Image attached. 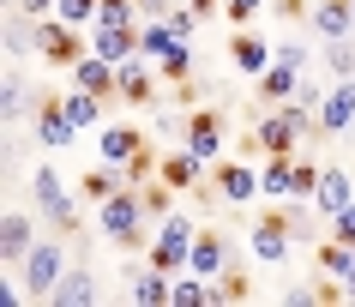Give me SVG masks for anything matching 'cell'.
Returning <instances> with one entry per match:
<instances>
[{"mask_svg": "<svg viewBox=\"0 0 355 307\" xmlns=\"http://www.w3.org/2000/svg\"><path fill=\"white\" fill-rule=\"evenodd\" d=\"M253 139H259L265 157H295V139H313V109H301L295 96H289L277 115L259 121V133H253Z\"/></svg>", "mask_w": 355, "mask_h": 307, "instance_id": "cell-1", "label": "cell"}, {"mask_svg": "<svg viewBox=\"0 0 355 307\" xmlns=\"http://www.w3.org/2000/svg\"><path fill=\"white\" fill-rule=\"evenodd\" d=\"M60 241H67V235L37 241V247L24 253V295H31V301H49V295H55V283L67 277V253H60Z\"/></svg>", "mask_w": 355, "mask_h": 307, "instance_id": "cell-2", "label": "cell"}, {"mask_svg": "<svg viewBox=\"0 0 355 307\" xmlns=\"http://www.w3.org/2000/svg\"><path fill=\"white\" fill-rule=\"evenodd\" d=\"M37 55L49 60V67H78V60L91 55V37H78V24H67L55 12L49 24H37Z\"/></svg>", "mask_w": 355, "mask_h": 307, "instance_id": "cell-3", "label": "cell"}, {"mask_svg": "<svg viewBox=\"0 0 355 307\" xmlns=\"http://www.w3.org/2000/svg\"><path fill=\"white\" fill-rule=\"evenodd\" d=\"M31 187H37V211L55 223V235H78V211H73L67 181H60L55 169H37V175H31Z\"/></svg>", "mask_w": 355, "mask_h": 307, "instance_id": "cell-4", "label": "cell"}, {"mask_svg": "<svg viewBox=\"0 0 355 307\" xmlns=\"http://www.w3.org/2000/svg\"><path fill=\"white\" fill-rule=\"evenodd\" d=\"M96 211H103V235H109V241H121V247H139V217H145V199H139V193L121 187V193H109Z\"/></svg>", "mask_w": 355, "mask_h": 307, "instance_id": "cell-5", "label": "cell"}, {"mask_svg": "<svg viewBox=\"0 0 355 307\" xmlns=\"http://www.w3.org/2000/svg\"><path fill=\"white\" fill-rule=\"evenodd\" d=\"M349 127H355V78H337L325 91V103H319V115H313V139H337Z\"/></svg>", "mask_w": 355, "mask_h": 307, "instance_id": "cell-6", "label": "cell"}, {"mask_svg": "<svg viewBox=\"0 0 355 307\" xmlns=\"http://www.w3.org/2000/svg\"><path fill=\"white\" fill-rule=\"evenodd\" d=\"M289 241H295L289 217H283V211H265L259 229H253V259H259V265H283V259H289Z\"/></svg>", "mask_w": 355, "mask_h": 307, "instance_id": "cell-7", "label": "cell"}, {"mask_svg": "<svg viewBox=\"0 0 355 307\" xmlns=\"http://www.w3.org/2000/svg\"><path fill=\"white\" fill-rule=\"evenodd\" d=\"M187 151L199 157L205 169L223 157V109H199V115L187 121Z\"/></svg>", "mask_w": 355, "mask_h": 307, "instance_id": "cell-8", "label": "cell"}, {"mask_svg": "<svg viewBox=\"0 0 355 307\" xmlns=\"http://www.w3.org/2000/svg\"><path fill=\"white\" fill-rule=\"evenodd\" d=\"M223 265H229V241H223V229L199 223V235H193V247H187V271H199V277H223Z\"/></svg>", "mask_w": 355, "mask_h": 307, "instance_id": "cell-9", "label": "cell"}, {"mask_svg": "<svg viewBox=\"0 0 355 307\" xmlns=\"http://www.w3.org/2000/svg\"><path fill=\"white\" fill-rule=\"evenodd\" d=\"M217 193H223L229 205H253V199H259V175H253V163H223V169H217Z\"/></svg>", "mask_w": 355, "mask_h": 307, "instance_id": "cell-10", "label": "cell"}, {"mask_svg": "<svg viewBox=\"0 0 355 307\" xmlns=\"http://www.w3.org/2000/svg\"><path fill=\"white\" fill-rule=\"evenodd\" d=\"M73 78H78V91H91V96H121V78H114V60H103V55H85L73 67Z\"/></svg>", "mask_w": 355, "mask_h": 307, "instance_id": "cell-11", "label": "cell"}, {"mask_svg": "<svg viewBox=\"0 0 355 307\" xmlns=\"http://www.w3.org/2000/svg\"><path fill=\"white\" fill-rule=\"evenodd\" d=\"M157 175H163V187H175V193H199V187H205V181H199V175H205V163H199L193 151L163 157V163H157Z\"/></svg>", "mask_w": 355, "mask_h": 307, "instance_id": "cell-12", "label": "cell"}, {"mask_svg": "<svg viewBox=\"0 0 355 307\" xmlns=\"http://www.w3.org/2000/svg\"><path fill=\"white\" fill-rule=\"evenodd\" d=\"M37 139H42V145H55V151L78 139V121L67 115V103H42V109H37Z\"/></svg>", "mask_w": 355, "mask_h": 307, "instance_id": "cell-13", "label": "cell"}, {"mask_svg": "<svg viewBox=\"0 0 355 307\" xmlns=\"http://www.w3.org/2000/svg\"><path fill=\"white\" fill-rule=\"evenodd\" d=\"M301 73H307V67H289V60L271 55V67L259 73V96H265V103H289V96H295V85H301Z\"/></svg>", "mask_w": 355, "mask_h": 307, "instance_id": "cell-14", "label": "cell"}, {"mask_svg": "<svg viewBox=\"0 0 355 307\" xmlns=\"http://www.w3.org/2000/svg\"><path fill=\"white\" fill-rule=\"evenodd\" d=\"M114 78H121V96H127L132 109H145V103H150V60L145 55H127L121 67H114Z\"/></svg>", "mask_w": 355, "mask_h": 307, "instance_id": "cell-15", "label": "cell"}, {"mask_svg": "<svg viewBox=\"0 0 355 307\" xmlns=\"http://www.w3.org/2000/svg\"><path fill=\"white\" fill-rule=\"evenodd\" d=\"M55 307H91L96 301V277L85 265H67V277L55 283V295H49Z\"/></svg>", "mask_w": 355, "mask_h": 307, "instance_id": "cell-16", "label": "cell"}, {"mask_svg": "<svg viewBox=\"0 0 355 307\" xmlns=\"http://www.w3.org/2000/svg\"><path fill=\"white\" fill-rule=\"evenodd\" d=\"M313 30H319V42L325 37H349L355 30V0H319L313 6Z\"/></svg>", "mask_w": 355, "mask_h": 307, "instance_id": "cell-17", "label": "cell"}, {"mask_svg": "<svg viewBox=\"0 0 355 307\" xmlns=\"http://www.w3.org/2000/svg\"><path fill=\"white\" fill-rule=\"evenodd\" d=\"M31 247H37V241H31V217H24V211H6V217H0V259L12 265V259H24Z\"/></svg>", "mask_w": 355, "mask_h": 307, "instance_id": "cell-18", "label": "cell"}, {"mask_svg": "<svg viewBox=\"0 0 355 307\" xmlns=\"http://www.w3.org/2000/svg\"><path fill=\"white\" fill-rule=\"evenodd\" d=\"M139 151H145V133L139 127H103V163H121L127 169Z\"/></svg>", "mask_w": 355, "mask_h": 307, "instance_id": "cell-19", "label": "cell"}, {"mask_svg": "<svg viewBox=\"0 0 355 307\" xmlns=\"http://www.w3.org/2000/svg\"><path fill=\"white\" fill-rule=\"evenodd\" d=\"M313 199H319V211L331 217V211H343L355 193H349V169H325L319 175V187H313Z\"/></svg>", "mask_w": 355, "mask_h": 307, "instance_id": "cell-20", "label": "cell"}, {"mask_svg": "<svg viewBox=\"0 0 355 307\" xmlns=\"http://www.w3.org/2000/svg\"><path fill=\"white\" fill-rule=\"evenodd\" d=\"M229 60H235V67H241V73H265V67H271V49H265L259 37H229Z\"/></svg>", "mask_w": 355, "mask_h": 307, "instance_id": "cell-21", "label": "cell"}, {"mask_svg": "<svg viewBox=\"0 0 355 307\" xmlns=\"http://www.w3.org/2000/svg\"><path fill=\"white\" fill-rule=\"evenodd\" d=\"M259 187L271 193V199H295V157H271L259 175Z\"/></svg>", "mask_w": 355, "mask_h": 307, "instance_id": "cell-22", "label": "cell"}, {"mask_svg": "<svg viewBox=\"0 0 355 307\" xmlns=\"http://www.w3.org/2000/svg\"><path fill=\"white\" fill-rule=\"evenodd\" d=\"M175 42H181V37H175L163 19H145V24H139V55H145V60H163Z\"/></svg>", "mask_w": 355, "mask_h": 307, "instance_id": "cell-23", "label": "cell"}, {"mask_svg": "<svg viewBox=\"0 0 355 307\" xmlns=\"http://www.w3.org/2000/svg\"><path fill=\"white\" fill-rule=\"evenodd\" d=\"M319 271H331L337 283H343V289L355 295V247H343V241H331V247L319 253Z\"/></svg>", "mask_w": 355, "mask_h": 307, "instance_id": "cell-24", "label": "cell"}, {"mask_svg": "<svg viewBox=\"0 0 355 307\" xmlns=\"http://www.w3.org/2000/svg\"><path fill=\"white\" fill-rule=\"evenodd\" d=\"M168 301L175 307H211V283L193 271V277H181V283H168Z\"/></svg>", "mask_w": 355, "mask_h": 307, "instance_id": "cell-25", "label": "cell"}, {"mask_svg": "<svg viewBox=\"0 0 355 307\" xmlns=\"http://www.w3.org/2000/svg\"><path fill=\"white\" fill-rule=\"evenodd\" d=\"M325 67H331V78H355V42L325 37Z\"/></svg>", "mask_w": 355, "mask_h": 307, "instance_id": "cell-26", "label": "cell"}, {"mask_svg": "<svg viewBox=\"0 0 355 307\" xmlns=\"http://www.w3.org/2000/svg\"><path fill=\"white\" fill-rule=\"evenodd\" d=\"M157 73H163L168 85H187V78H193V49H187V42H175V49L157 60Z\"/></svg>", "mask_w": 355, "mask_h": 307, "instance_id": "cell-27", "label": "cell"}, {"mask_svg": "<svg viewBox=\"0 0 355 307\" xmlns=\"http://www.w3.org/2000/svg\"><path fill=\"white\" fill-rule=\"evenodd\" d=\"M163 277H168V271H157V265H150V271H139V283H132V301H139V307L168 301V283H163Z\"/></svg>", "mask_w": 355, "mask_h": 307, "instance_id": "cell-28", "label": "cell"}, {"mask_svg": "<svg viewBox=\"0 0 355 307\" xmlns=\"http://www.w3.org/2000/svg\"><path fill=\"white\" fill-rule=\"evenodd\" d=\"M78 193H85V199H96V205H103L109 193H121V175H114V163H103V169H91L85 181H78Z\"/></svg>", "mask_w": 355, "mask_h": 307, "instance_id": "cell-29", "label": "cell"}, {"mask_svg": "<svg viewBox=\"0 0 355 307\" xmlns=\"http://www.w3.org/2000/svg\"><path fill=\"white\" fill-rule=\"evenodd\" d=\"M67 103V115L78 121V127H96L103 121V96H91V91H73V96H60Z\"/></svg>", "mask_w": 355, "mask_h": 307, "instance_id": "cell-30", "label": "cell"}, {"mask_svg": "<svg viewBox=\"0 0 355 307\" xmlns=\"http://www.w3.org/2000/svg\"><path fill=\"white\" fill-rule=\"evenodd\" d=\"M0 115H6V121L24 115V78L19 73H6V85H0Z\"/></svg>", "mask_w": 355, "mask_h": 307, "instance_id": "cell-31", "label": "cell"}, {"mask_svg": "<svg viewBox=\"0 0 355 307\" xmlns=\"http://www.w3.org/2000/svg\"><path fill=\"white\" fill-rule=\"evenodd\" d=\"M331 241H343V247H355V199L343 205V211H331Z\"/></svg>", "mask_w": 355, "mask_h": 307, "instance_id": "cell-32", "label": "cell"}, {"mask_svg": "<svg viewBox=\"0 0 355 307\" xmlns=\"http://www.w3.org/2000/svg\"><path fill=\"white\" fill-rule=\"evenodd\" d=\"M96 24H132V0H96Z\"/></svg>", "mask_w": 355, "mask_h": 307, "instance_id": "cell-33", "label": "cell"}, {"mask_svg": "<svg viewBox=\"0 0 355 307\" xmlns=\"http://www.w3.org/2000/svg\"><path fill=\"white\" fill-rule=\"evenodd\" d=\"M37 49V30L31 24H6V55H31Z\"/></svg>", "mask_w": 355, "mask_h": 307, "instance_id": "cell-34", "label": "cell"}, {"mask_svg": "<svg viewBox=\"0 0 355 307\" xmlns=\"http://www.w3.org/2000/svg\"><path fill=\"white\" fill-rule=\"evenodd\" d=\"M259 6H265V0H223V19L235 24V30H247V19H253Z\"/></svg>", "mask_w": 355, "mask_h": 307, "instance_id": "cell-35", "label": "cell"}, {"mask_svg": "<svg viewBox=\"0 0 355 307\" xmlns=\"http://www.w3.org/2000/svg\"><path fill=\"white\" fill-rule=\"evenodd\" d=\"M60 19L67 24H96V0H60Z\"/></svg>", "mask_w": 355, "mask_h": 307, "instance_id": "cell-36", "label": "cell"}, {"mask_svg": "<svg viewBox=\"0 0 355 307\" xmlns=\"http://www.w3.org/2000/svg\"><path fill=\"white\" fill-rule=\"evenodd\" d=\"M168 193L175 187H145L139 199H145V217H168Z\"/></svg>", "mask_w": 355, "mask_h": 307, "instance_id": "cell-37", "label": "cell"}, {"mask_svg": "<svg viewBox=\"0 0 355 307\" xmlns=\"http://www.w3.org/2000/svg\"><path fill=\"white\" fill-rule=\"evenodd\" d=\"M150 169H157V151H150V145H145V151H139V157H132V163H127V181H145Z\"/></svg>", "mask_w": 355, "mask_h": 307, "instance_id": "cell-38", "label": "cell"}, {"mask_svg": "<svg viewBox=\"0 0 355 307\" xmlns=\"http://www.w3.org/2000/svg\"><path fill=\"white\" fill-rule=\"evenodd\" d=\"M241 295H253V289H247V277H229L223 289H211V301H241Z\"/></svg>", "mask_w": 355, "mask_h": 307, "instance_id": "cell-39", "label": "cell"}, {"mask_svg": "<svg viewBox=\"0 0 355 307\" xmlns=\"http://www.w3.org/2000/svg\"><path fill=\"white\" fill-rule=\"evenodd\" d=\"M19 12H31V19H49V12H60V0H19Z\"/></svg>", "mask_w": 355, "mask_h": 307, "instance_id": "cell-40", "label": "cell"}, {"mask_svg": "<svg viewBox=\"0 0 355 307\" xmlns=\"http://www.w3.org/2000/svg\"><path fill=\"white\" fill-rule=\"evenodd\" d=\"M277 60H289V67H307V49H301V42H283Z\"/></svg>", "mask_w": 355, "mask_h": 307, "instance_id": "cell-41", "label": "cell"}, {"mask_svg": "<svg viewBox=\"0 0 355 307\" xmlns=\"http://www.w3.org/2000/svg\"><path fill=\"white\" fill-rule=\"evenodd\" d=\"M277 12H283V19H301L307 6H301V0H277Z\"/></svg>", "mask_w": 355, "mask_h": 307, "instance_id": "cell-42", "label": "cell"}, {"mask_svg": "<svg viewBox=\"0 0 355 307\" xmlns=\"http://www.w3.org/2000/svg\"><path fill=\"white\" fill-rule=\"evenodd\" d=\"M193 12H199V19H211V12H217V0H187Z\"/></svg>", "mask_w": 355, "mask_h": 307, "instance_id": "cell-43", "label": "cell"}]
</instances>
